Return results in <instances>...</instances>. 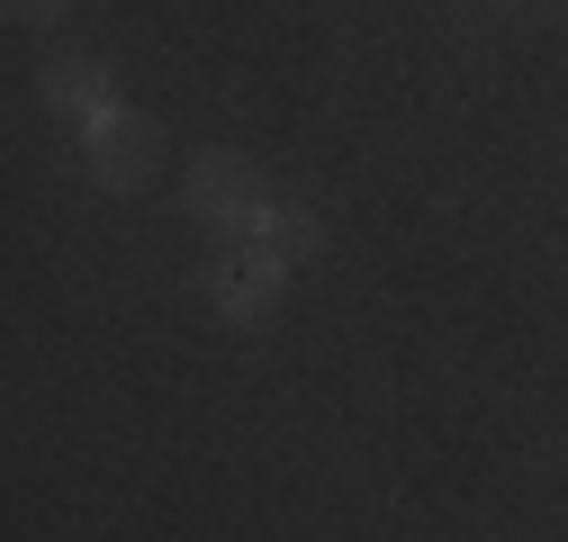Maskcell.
I'll return each instance as SVG.
<instances>
[{"mask_svg":"<svg viewBox=\"0 0 568 542\" xmlns=\"http://www.w3.org/2000/svg\"><path fill=\"white\" fill-rule=\"evenodd\" d=\"M271 209H280V199H271V181H262L244 154H199V163H190V218H199V227H217L226 244L262 235Z\"/></svg>","mask_w":568,"mask_h":542,"instance_id":"1","label":"cell"},{"mask_svg":"<svg viewBox=\"0 0 568 542\" xmlns=\"http://www.w3.org/2000/svg\"><path fill=\"white\" fill-rule=\"evenodd\" d=\"M280 290H290V262H280L262 235L226 244V262L207 271V308H217L226 325H262V317L280 308Z\"/></svg>","mask_w":568,"mask_h":542,"instance_id":"2","label":"cell"},{"mask_svg":"<svg viewBox=\"0 0 568 542\" xmlns=\"http://www.w3.org/2000/svg\"><path fill=\"white\" fill-rule=\"evenodd\" d=\"M82 136H91V181H100V190H145L154 163H163V127H154L145 109H126V100H118L100 127H82Z\"/></svg>","mask_w":568,"mask_h":542,"instance_id":"3","label":"cell"},{"mask_svg":"<svg viewBox=\"0 0 568 542\" xmlns=\"http://www.w3.org/2000/svg\"><path fill=\"white\" fill-rule=\"evenodd\" d=\"M45 109L73 118V127H100L118 109V91H109V73H100L91 54H63V63H45Z\"/></svg>","mask_w":568,"mask_h":542,"instance_id":"4","label":"cell"},{"mask_svg":"<svg viewBox=\"0 0 568 542\" xmlns=\"http://www.w3.org/2000/svg\"><path fill=\"white\" fill-rule=\"evenodd\" d=\"M262 244H271L280 262H298V253H316V218H307V209H271V218H262Z\"/></svg>","mask_w":568,"mask_h":542,"instance_id":"5","label":"cell"},{"mask_svg":"<svg viewBox=\"0 0 568 542\" xmlns=\"http://www.w3.org/2000/svg\"><path fill=\"white\" fill-rule=\"evenodd\" d=\"M54 10H63V0H10V19H28V28H37V19H54Z\"/></svg>","mask_w":568,"mask_h":542,"instance_id":"6","label":"cell"}]
</instances>
